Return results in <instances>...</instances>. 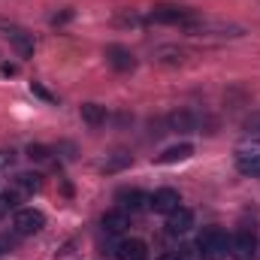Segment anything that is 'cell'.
Listing matches in <instances>:
<instances>
[{
    "label": "cell",
    "instance_id": "cell-14",
    "mask_svg": "<svg viewBox=\"0 0 260 260\" xmlns=\"http://www.w3.org/2000/svg\"><path fill=\"white\" fill-rule=\"evenodd\" d=\"M15 188L24 191V194H34V191L43 188V176L40 173H18L15 176Z\"/></svg>",
    "mask_w": 260,
    "mask_h": 260
},
{
    "label": "cell",
    "instance_id": "cell-22",
    "mask_svg": "<svg viewBox=\"0 0 260 260\" xmlns=\"http://www.w3.org/2000/svg\"><path fill=\"white\" fill-rule=\"evenodd\" d=\"M160 260H182V254H167V257H160Z\"/></svg>",
    "mask_w": 260,
    "mask_h": 260
},
{
    "label": "cell",
    "instance_id": "cell-11",
    "mask_svg": "<svg viewBox=\"0 0 260 260\" xmlns=\"http://www.w3.org/2000/svg\"><path fill=\"white\" fill-rule=\"evenodd\" d=\"M194 154V145L191 142H179V145H170L167 151H160L154 160L157 164H179V160H188Z\"/></svg>",
    "mask_w": 260,
    "mask_h": 260
},
{
    "label": "cell",
    "instance_id": "cell-10",
    "mask_svg": "<svg viewBox=\"0 0 260 260\" xmlns=\"http://www.w3.org/2000/svg\"><path fill=\"white\" fill-rule=\"evenodd\" d=\"M115 254H118V260H148V248L139 239H124V242H118Z\"/></svg>",
    "mask_w": 260,
    "mask_h": 260
},
{
    "label": "cell",
    "instance_id": "cell-23",
    "mask_svg": "<svg viewBox=\"0 0 260 260\" xmlns=\"http://www.w3.org/2000/svg\"><path fill=\"white\" fill-rule=\"evenodd\" d=\"M0 254H3V245H0Z\"/></svg>",
    "mask_w": 260,
    "mask_h": 260
},
{
    "label": "cell",
    "instance_id": "cell-19",
    "mask_svg": "<svg viewBox=\"0 0 260 260\" xmlns=\"http://www.w3.org/2000/svg\"><path fill=\"white\" fill-rule=\"evenodd\" d=\"M242 127H245V133H251V136H260V112H254V115H248Z\"/></svg>",
    "mask_w": 260,
    "mask_h": 260
},
{
    "label": "cell",
    "instance_id": "cell-21",
    "mask_svg": "<svg viewBox=\"0 0 260 260\" xmlns=\"http://www.w3.org/2000/svg\"><path fill=\"white\" fill-rule=\"evenodd\" d=\"M0 73H3V76H15V73H18V67H15V64H3V67H0Z\"/></svg>",
    "mask_w": 260,
    "mask_h": 260
},
{
    "label": "cell",
    "instance_id": "cell-5",
    "mask_svg": "<svg viewBox=\"0 0 260 260\" xmlns=\"http://www.w3.org/2000/svg\"><path fill=\"white\" fill-rule=\"evenodd\" d=\"M179 203H182V197H179V191H173V188H160V191H154V194L148 197V209H154L160 215L176 212Z\"/></svg>",
    "mask_w": 260,
    "mask_h": 260
},
{
    "label": "cell",
    "instance_id": "cell-6",
    "mask_svg": "<svg viewBox=\"0 0 260 260\" xmlns=\"http://www.w3.org/2000/svg\"><path fill=\"white\" fill-rule=\"evenodd\" d=\"M194 227V212L191 209H176V212H170L167 215V233L170 236H185L188 230Z\"/></svg>",
    "mask_w": 260,
    "mask_h": 260
},
{
    "label": "cell",
    "instance_id": "cell-2",
    "mask_svg": "<svg viewBox=\"0 0 260 260\" xmlns=\"http://www.w3.org/2000/svg\"><path fill=\"white\" fill-rule=\"evenodd\" d=\"M46 227V215L40 209H18L15 212V221H12V230L18 236H34Z\"/></svg>",
    "mask_w": 260,
    "mask_h": 260
},
{
    "label": "cell",
    "instance_id": "cell-17",
    "mask_svg": "<svg viewBox=\"0 0 260 260\" xmlns=\"http://www.w3.org/2000/svg\"><path fill=\"white\" fill-rule=\"evenodd\" d=\"M127 164H130V154H121V151H118V154H115L112 160H106L100 170H103V173H115V170H121V167H127Z\"/></svg>",
    "mask_w": 260,
    "mask_h": 260
},
{
    "label": "cell",
    "instance_id": "cell-16",
    "mask_svg": "<svg viewBox=\"0 0 260 260\" xmlns=\"http://www.w3.org/2000/svg\"><path fill=\"white\" fill-rule=\"evenodd\" d=\"M194 124H197L194 115H191V112H185V109L170 115V127H173V130H194Z\"/></svg>",
    "mask_w": 260,
    "mask_h": 260
},
{
    "label": "cell",
    "instance_id": "cell-15",
    "mask_svg": "<svg viewBox=\"0 0 260 260\" xmlns=\"http://www.w3.org/2000/svg\"><path fill=\"white\" fill-rule=\"evenodd\" d=\"M82 118L97 127V124L106 121V106H100V103H85V106H82Z\"/></svg>",
    "mask_w": 260,
    "mask_h": 260
},
{
    "label": "cell",
    "instance_id": "cell-1",
    "mask_svg": "<svg viewBox=\"0 0 260 260\" xmlns=\"http://www.w3.org/2000/svg\"><path fill=\"white\" fill-rule=\"evenodd\" d=\"M227 251H230V239L221 227H206L197 236V254L203 260H221L227 257Z\"/></svg>",
    "mask_w": 260,
    "mask_h": 260
},
{
    "label": "cell",
    "instance_id": "cell-12",
    "mask_svg": "<svg viewBox=\"0 0 260 260\" xmlns=\"http://www.w3.org/2000/svg\"><path fill=\"white\" fill-rule=\"evenodd\" d=\"M127 227H130L127 212L115 209V212H106V215H103V230H106V233H124Z\"/></svg>",
    "mask_w": 260,
    "mask_h": 260
},
{
    "label": "cell",
    "instance_id": "cell-4",
    "mask_svg": "<svg viewBox=\"0 0 260 260\" xmlns=\"http://www.w3.org/2000/svg\"><path fill=\"white\" fill-rule=\"evenodd\" d=\"M254 248H257V236H254V230H248V227L236 230V236L230 239V251H233V257H239V260H251Z\"/></svg>",
    "mask_w": 260,
    "mask_h": 260
},
{
    "label": "cell",
    "instance_id": "cell-9",
    "mask_svg": "<svg viewBox=\"0 0 260 260\" xmlns=\"http://www.w3.org/2000/svg\"><path fill=\"white\" fill-rule=\"evenodd\" d=\"M115 200H118V209H121V212H139V209L148 206V197L142 194V191H136V188H133V191H130V188L118 191Z\"/></svg>",
    "mask_w": 260,
    "mask_h": 260
},
{
    "label": "cell",
    "instance_id": "cell-18",
    "mask_svg": "<svg viewBox=\"0 0 260 260\" xmlns=\"http://www.w3.org/2000/svg\"><path fill=\"white\" fill-rule=\"evenodd\" d=\"M18 206V200H15V194H0V218H6L12 209Z\"/></svg>",
    "mask_w": 260,
    "mask_h": 260
},
{
    "label": "cell",
    "instance_id": "cell-13",
    "mask_svg": "<svg viewBox=\"0 0 260 260\" xmlns=\"http://www.w3.org/2000/svg\"><path fill=\"white\" fill-rule=\"evenodd\" d=\"M6 40H9L21 55H34V40H30L24 30H18V27H6Z\"/></svg>",
    "mask_w": 260,
    "mask_h": 260
},
{
    "label": "cell",
    "instance_id": "cell-8",
    "mask_svg": "<svg viewBox=\"0 0 260 260\" xmlns=\"http://www.w3.org/2000/svg\"><path fill=\"white\" fill-rule=\"evenodd\" d=\"M236 170L242 176H260V148H245L236 154Z\"/></svg>",
    "mask_w": 260,
    "mask_h": 260
},
{
    "label": "cell",
    "instance_id": "cell-3",
    "mask_svg": "<svg viewBox=\"0 0 260 260\" xmlns=\"http://www.w3.org/2000/svg\"><path fill=\"white\" fill-rule=\"evenodd\" d=\"M148 21L154 24H182V27H191L194 24V15L188 9H179V6H157L148 12Z\"/></svg>",
    "mask_w": 260,
    "mask_h": 260
},
{
    "label": "cell",
    "instance_id": "cell-20",
    "mask_svg": "<svg viewBox=\"0 0 260 260\" xmlns=\"http://www.w3.org/2000/svg\"><path fill=\"white\" fill-rule=\"evenodd\" d=\"M27 154H30V160H46V157H49V148H46V145H30Z\"/></svg>",
    "mask_w": 260,
    "mask_h": 260
},
{
    "label": "cell",
    "instance_id": "cell-7",
    "mask_svg": "<svg viewBox=\"0 0 260 260\" xmlns=\"http://www.w3.org/2000/svg\"><path fill=\"white\" fill-rule=\"evenodd\" d=\"M106 61H109L112 70H118V73H130L136 67V58L130 55V49H124V46H109L106 49Z\"/></svg>",
    "mask_w": 260,
    "mask_h": 260
}]
</instances>
